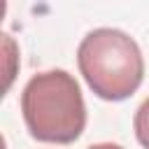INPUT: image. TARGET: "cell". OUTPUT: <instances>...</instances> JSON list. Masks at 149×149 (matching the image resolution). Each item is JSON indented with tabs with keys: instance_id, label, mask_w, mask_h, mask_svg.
Returning a JSON list of instances; mask_svg holds the SVG:
<instances>
[{
	"instance_id": "7a4b0ae2",
	"label": "cell",
	"mask_w": 149,
	"mask_h": 149,
	"mask_svg": "<svg viewBox=\"0 0 149 149\" xmlns=\"http://www.w3.org/2000/svg\"><path fill=\"white\" fill-rule=\"evenodd\" d=\"M77 65L88 88L109 102L130 98L144 79L140 44L119 28H95L77 47Z\"/></svg>"
},
{
	"instance_id": "6da1fadb",
	"label": "cell",
	"mask_w": 149,
	"mask_h": 149,
	"mask_svg": "<svg viewBox=\"0 0 149 149\" xmlns=\"http://www.w3.org/2000/svg\"><path fill=\"white\" fill-rule=\"evenodd\" d=\"M21 114L28 133L49 144H70L86 128L84 95L68 70L33 74L21 93Z\"/></svg>"
},
{
	"instance_id": "3957f363",
	"label": "cell",
	"mask_w": 149,
	"mask_h": 149,
	"mask_svg": "<svg viewBox=\"0 0 149 149\" xmlns=\"http://www.w3.org/2000/svg\"><path fill=\"white\" fill-rule=\"evenodd\" d=\"M133 128H135L137 142L144 149H149V98H144L142 105L137 107V112L133 116Z\"/></svg>"
},
{
	"instance_id": "277c9868",
	"label": "cell",
	"mask_w": 149,
	"mask_h": 149,
	"mask_svg": "<svg viewBox=\"0 0 149 149\" xmlns=\"http://www.w3.org/2000/svg\"><path fill=\"white\" fill-rule=\"evenodd\" d=\"M88 149H123V147L114 144V142H98V144H91Z\"/></svg>"
}]
</instances>
